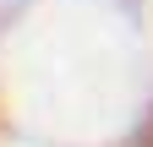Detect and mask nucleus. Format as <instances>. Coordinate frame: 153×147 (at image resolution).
Segmentation results:
<instances>
[]
</instances>
